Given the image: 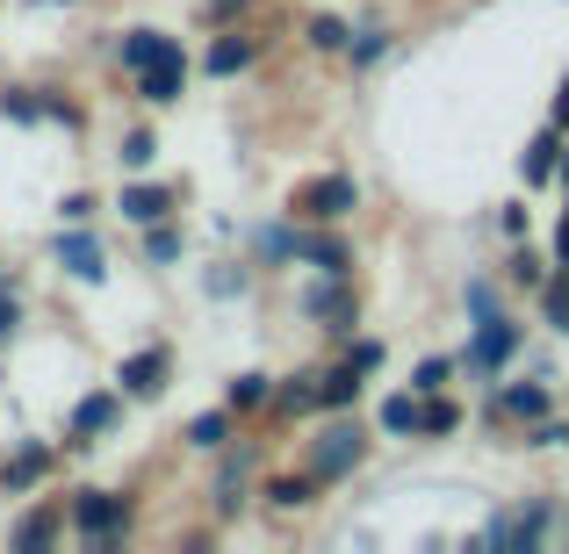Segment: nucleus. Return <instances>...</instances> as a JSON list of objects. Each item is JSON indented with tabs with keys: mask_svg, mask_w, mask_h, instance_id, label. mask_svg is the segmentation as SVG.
Instances as JSON below:
<instances>
[{
	"mask_svg": "<svg viewBox=\"0 0 569 554\" xmlns=\"http://www.w3.org/2000/svg\"><path fill=\"white\" fill-rule=\"evenodd\" d=\"M72 526L101 554H116V533L130 526V497H116V490H80V497H72Z\"/></svg>",
	"mask_w": 569,
	"mask_h": 554,
	"instance_id": "obj_1",
	"label": "nucleus"
},
{
	"mask_svg": "<svg viewBox=\"0 0 569 554\" xmlns=\"http://www.w3.org/2000/svg\"><path fill=\"white\" fill-rule=\"evenodd\" d=\"M361 454H368L361 425H332V432H318V446H310V475H318V483H339V475L361 469Z\"/></svg>",
	"mask_w": 569,
	"mask_h": 554,
	"instance_id": "obj_2",
	"label": "nucleus"
},
{
	"mask_svg": "<svg viewBox=\"0 0 569 554\" xmlns=\"http://www.w3.org/2000/svg\"><path fill=\"white\" fill-rule=\"evenodd\" d=\"M51 260L66 266L72 281H101V274H109V252H101V238L87 231V223H58V245H51Z\"/></svg>",
	"mask_w": 569,
	"mask_h": 554,
	"instance_id": "obj_3",
	"label": "nucleus"
},
{
	"mask_svg": "<svg viewBox=\"0 0 569 554\" xmlns=\"http://www.w3.org/2000/svg\"><path fill=\"white\" fill-rule=\"evenodd\" d=\"M353 202H361V188H353L347 173H325V181H310L303 194H296V209H303L310 223H339Z\"/></svg>",
	"mask_w": 569,
	"mask_h": 554,
	"instance_id": "obj_4",
	"label": "nucleus"
},
{
	"mask_svg": "<svg viewBox=\"0 0 569 554\" xmlns=\"http://www.w3.org/2000/svg\"><path fill=\"white\" fill-rule=\"evenodd\" d=\"M167 374H173V353L167 346H144V353H130V361L116 367V389H123V396H159Z\"/></svg>",
	"mask_w": 569,
	"mask_h": 554,
	"instance_id": "obj_5",
	"label": "nucleus"
},
{
	"mask_svg": "<svg viewBox=\"0 0 569 554\" xmlns=\"http://www.w3.org/2000/svg\"><path fill=\"white\" fill-rule=\"evenodd\" d=\"M512 353H519V332H512V324H505L498 318V310H490V318H476V346H469V367H505V361H512Z\"/></svg>",
	"mask_w": 569,
	"mask_h": 554,
	"instance_id": "obj_6",
	"label": "nucleus"
},
{
	"mask_svg": "<svg viewBox=\"0 0 569 554\" xmlns=\"http://www.w3.org/2000/svg\"><path fill=\"white\" fill-rule=\"evenodd\" d=\"M188 87V58H159V66L138 72V101H152V109H173Z\"/></svg>",
	"mask_w": 569,
	"mask_h": 554,
	"instance_id": "obj_7",
	"label": "nucleus"
},
{
	"mask_svg": "<svg viewBox=\"0 0 569 554\" xmlns=\"http://www.w3.org/2000/svg\"><path fill=\"white\" fill-rule=\"evenodd\" d=\"M116 58H123L130 72L159 66V58H181V43L167 37V29H123V43H116Z\"/></svg>",
	"mask_w": 569,
	"mask_h": 554,
	"instance_id": "obj_8",
	"label": "nucleus"
},
{
	"mask_svg": "<svg viewBox=\"0 0 569 554\" xmlns=\"http://www.w3.org/2000/svg\"><path fill=\"white\" fill-rule=\"evenodd\" d=\"M116 411H123V389H101V396H87L80 411H72V440H66V446H87V440H101V432L116 425Z\"/></svg>",
	"mask_w": 569,
	"mask_h": 554,
	"instance_id": "obj_9",
	"label": "nucleus"
},
{
	"mask_svg": "<svg viewBox=\"0 0 569 554\" xmlns=\"http://www.w3.org/2000/svg\"><path fill=\"white\" fill-rule=\"evenodd\" d=\"M116 209H123V223H159L173 209V188H159V181H130L123 194H116Z\"/></svg>",
	"mask_w": 569,
	"mask_h": 554,
	"instance_id": "obj_10",
	"label": "nucleus"
},
{
	"mask_svg": "<svg viewBox=\"0 0 569 554\" xmlns=\"http://www.w3.org/2000/svg\"><path fill=\"white\" fill-rule=\"evenodd\" d=\"M339 281H347V274H325L318 289L303 295V310H310V318H332V332H353V295L339 289Z\"/></svg>",
	"mask_w": 569,
	"mask_h": 554,
	"instance_id": "obj_11",
	"label": "nucleus"
},
{
	"mask_svg": "<svg viewBox=\"0 0 569 554\" xmlns=\"http://www.w3.org/2000/svg\"><path fill=\"white\" fill-rule=\"evenodd\" d=\"M252 51H260L252 37H217V43H209V58H202V66L217 72V80H231V72H246V66H252Z\"/></svg>",
	"mask_w": 569,
	"mask_h": 554,
	"instance_id": "obj_12",
	"label": "nucleus"
},
{
	"mask_svg": "<svg viewBox=\"0 0 569 554\" xmlns=\"http://www.w3.org/2000/svg\"><path fill=\"white\" fill-rule=\"evenodd\" d=\"M353 396H361V367H332V374H318V403L325 411H353Z\"/></svg>",
	"mask_w": 569,
	"mask_h": 554,
	"instance_id": "obj_13",
	"label": "nucleus"
},
{
	"mask_svg": "<svg viewBox=\"0 0 569 554\" xmlns=\"http://www.w3.org/2000/svg\"><path fill=\"white\" fill-rule=\"evenodd\" d=\"M296 260L325 266V274H347V266H353V252L339 245V238H296Z\"/></svg>",
	"mask_w": 569,
	"mask_h": 554,
	"instance_id": "obj_14",
	"label": "nucleus"
},
{
	"mask_svg": "<svg viewBox=\"0 0 569 554\" xmlns=\"http://www.w3.org/2000/svg\"><path fill=\"white\" fill-rule=\"evenodd\" d=\"M310 497H318V475H274V483H267V504H274V512H303Z\"/></svg>",
	"mask_w": 569,
	"mask_h": 554,
	"instance_id": "obj_15",
	"label": "nucleus"
},
{
	"mask_svg": "<svg viewBox=\"0 0 569 554\" xmlns=\"http://www.w3.org/2000/svg\"><path fill=\"white\" fill-rule=\"evenodd\" d=\"M556 167H562V138H556V130H541V138L527 144V181H533V188L556 181Z\"/></svg>",
	"mask_w": 569,
	"mask_h": 554,
	"instance_id": "obj_16",
	"label": "nucleus"
},
{
	"mask_svg": "<svg viewBox=\"0 0 569 554\" xmlns=\"http://www.w3.org/2000/svg\"><path fill=\"white\" fill-rule=\"evenodd\" d=\"M223 440H231V411H202V417H188V446H202V454H217Z\"/></svg>",
	"mask_w": 569,
	"mask_h": 554,
	"instance_id": "obj_17",
	"label": "nucleus"
},
{
	"mask_svg": "<svg viewBox=\"0 0 569 554\" xmlns=\"http://www.w3.org/2000/svg\"><path fill=\"white\" fill-rule=\"evenodd\" d=\"M51 541H58V512H29L22 526H14V547H22V554H43Z\"/></svg>",
	"mask_w": 569,
	"mask_h": 554,
	"instance_id": "obj_18",
	"label": "nucleus"
},
{
	"mask_svg": "<svg viewBox=\"0 0 569 554\" xmlns=\"http://www.w3.org/2000/svg\"><path fill=\"white\" fill-rule=\"evenodd\" d=\"M144 260H152V266H173V260H181V231H173L167 216L144 223Z\"/></svg>",
	"mask_w": 569,
	"mask_h": 554,
	"instance_id": "obj_19",
	"label": "nucleus"
},
{
	"mask_svg": "<svg viewBox=\"0 0 569 554\" xmlns=\"http://www.w3.org/2000/svg\"><path fill=\"white\" fill-rule=\"evenodd\" d=\"M43 469H51V454H43V446H22V454H14L8 469H0V483H8V490H29Z\"/></svg>",
	"mask_w": 569,
	"mask_h": 554,
	"instance_id": "obj_20",
	"label": "nucleus"
},
{
	"mask_svg": "<svg viewBox=\"0 0 569 554\" xmlns=\"http://www.w3.org/2000/svg\"><path fill=\"white\" fill-rule=\"evenodd\" d=\"M498 411L505 417H541L548 411V389L541 382H519V389H505V396H498Z\"/></svg>",
	"mask_w": 569,
	"mask_h": 554,
	"instance_id": "obj_21",
	"label": "nucleus"
},
{
	"mask_svg": "<svg viewBox=\"0 0 569 554\" xmlns=\"http://www.w3.org/2000/svg\"><path fill=\"white\" fill-rule=\"evenodd\" d=\"M267 396H274V382H267V374H238V382L223 389V403H231V411H260Z\"/></svg>",
	"mask_w": 569,
	"mask_h": 554,
	"instance_id": "obj_22",
	"label": "nucleus"
},
{
	"mask_svg": "<svg viewBox=\"0 0 569 554\" xmlns=\"http://www.w3.org/2000/svg\"><path fill=\"white\" fill-rule=\"evenodd\" d=\"M0 115H8V123H43L37 87H8V94H0Z\"/></svg>",
	"mask_w": 569,
	"mask_h": 554,
	"instance_id": "obj_23",
	"label": "nucleus"
},
{
	"mask_svg": "<svg viewBox=\"0 0 569 554\" xmlns=\"http://www.w3.org/2000/svg\"><path fill=\"white\" fill-rule=\"evenodd\" d=\"M303 37H310V43H318V51H347V43H353V29H347V22H339V14H318V22H310V29H303Z\"/></svg>",
	"mask_w": 569,
	"mask_h": 554,
	"instance_id": "obj_24",
	"label": "nucleus"
},
{
	"mask_svg": "<svg viewBox=\"0 0 569 554\" xmlns=\"http://www.w3.org/2000/svg\"><path fill=\"white\" fill-rule=\"evenodd\" d=\"M152 152H159V144H152V130H123V144H116V159H123L130 173H138V167H152Z\"/></svg>",
	"mask_w": 569,
	"mask_h": 554,
	"instance_id": "obj_25",
	"label": "nucleus"
},
{
	"mask_svg": "<svg viewBox=\"0 0 569 554\" xmlns=\"http://www.w3.org/2000/svg\"><path fill=\"white\" fill-rule=\"evenodd\" d=\"M274 403H281V411H310V403H318V374H296V382H281Z\"/></svg>",
	"mask_w": 569,
	"mask_h": 554,
	"instance_id": "obj_26",
	"label": "nucleus"
},
{
	"mask_svg": "<svg viewBox=\"0 0 569 554\" xmlns=\"http://www.w3.org/2000/svg\"><path fill=\"white\" fill-rule=\"evenodd\" d=\"M418 411H426L418 396H389V403H382V425H389V432H418Z\"/></svg>",
	"mask_w": 569,
	"mask_h": 554,
	"instance_id": "obj_27",
	"label": "nucleus"
},
{
	"mask_svg": "<svg viewBox=\"0 0 569 554\" xmlns=\"http://www.w3.org/2000/svg\"><path fill=\"white\" fill-rule=\"evenodd\" d=\"M447 374H455V361H418L411 389H418V396H440V389H447Z\"/></svg>",
	"mask_w": 569,
	"mask_h": 554,
	"instance_id": "obj_28",
	"label": "nucleus"
},
{
	"mask_svg": "<svg viewBox=\"0 0 569 554\" xmlns=\"http://www.w3.org/2000/svg\"><path fill=\"white\" fill-rule=\"evenodd\" d=\"M347 51H353V66H376V58L389 51V29H361V37H353Z\"/></svg>",
	"mask_w": 569,
	"mask_h": 554,
	"instance_id": "obj_29",
	"label": "nucleus"
},
{
	"mask_svg": "<svg viewBox=\"0 0 569 554\" xmlns=\"http://www.w3.org/2000/svg\"><path fill=\"white\" fill-rule=\"evenodd\" d=\"M455 425H461V411H455V403H440V396L418 411V432H455Z\"/></svg>",
	"mask_w": 569,
	"mask_h": 554,
	"instance_id": "obj_30",
	"label": "nucleus"
},
{
	"mask_svg": "<svg viewBox=\"0 0 569 554\" xmlns=\"http://www.w3.org/2000/svg\"><path fill=\"white\" fill-rule=\"evenodd\" d=\"M548 324L569 332V281H548Z\"/></svg>",
	"mask_w": 569,
	"mask_h": 554,
	"instance_id": "obj_31",
	"label": "nucleus"
},
{
	"mask_svg": "<svg viewBox=\"0 0 569 554\" xmlns=\"http://www.w3.org/2000/svg\"><path fill=\"white\" fill-rule=\"evenodd\" d=\"M94 216V194H66V202H58V223H87Z\"/></svg>",
	"mask_w": 569,
	"mask_h": 554,
	"instance_id": "obj_32",
	"label": "nucleus"
},
{
	"mask_svg": "<svg viewBox=\"0 0 569 554\" xmlns=\"http://www.w3.org/2000/svg\"><path fill=\"white\" fill-rule=\"evenodd\" d=\"M43 123H66V130H80V109H72V101H43Z\"/></svg>",
	"mask_w": 569,
	"mask_h": 554,
	"instance_id": "obj_33",
	"label": "nucleus"
},
{
	"mask_svg": "<svg viewBox=\"0 0 569 554\" xmlns=\"http://www.w3.org/2000/svg\"><path fill=\"white\" fill-rule=\"evenodd\" d=\"M347 361H353V367H361V374H376V367H382V346H376V339H361V346H353V353H347Z\"/></svg>",
	"mask_w": 569,
	"mask_h": 554,
	"instance_id": "obj_34",
	"label": "nucleus"
},
{
	"mask_svg": "<svg viewBox=\"0 0 569 554\" xmlns=\"http://www.w3.org/2000/svg\"><path fill=\"white\" fill-rule=\"evenodd\" d=\"M14 324H22V303H14V295H0V339H14Z\"/></svg>",
	"mask_w": 569,
	"mask_h": 554,
	"instance_id": "obj_35",
	"label": "nucleus"
},
{
	"mask_svg": "<svg viewBox=\"0 0 569 554\" xmlns=\"http://www.w3.org/2000/svg\"><path fill=\"white\" fill-rule=\"evenodd\" d=\"M231 8H246V0H209V14H231Z\"/></svg>",
	"mask_w": 569,
	"mask_h": 554,
	"instance_id": "obj_36",
	"label": "nucleus"
}]
</instances>
